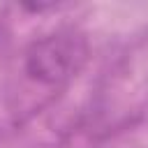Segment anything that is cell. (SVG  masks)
<instances>
[{
    "mask_svg": "<svg viewBox=\"0 0 148 148\" xmlns=\"http://www.w3.org/2000/svg\"><path fill=\"white\" fill-rule=\"evenodd\" d=\"M88 44L74 30H56L30 44L25 53V72L46 86L69 81L86 62Z\"/></svg>",
    "mask_w": 148,
    "mask_h": 148,
    "instance_id": "obj_1",
    "label": "cell"
}]
</instances>
